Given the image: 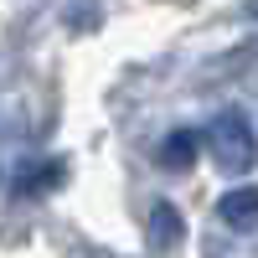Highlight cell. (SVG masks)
Returning <instances> with one entry per match:
<instances>
[{
	"mask_svg": "<svg viewBox=\"0 0 258 258\" xmlns=\"http://www.w3.org/2000/svg\"><path fill=\"white\" fill-rule=\"evenodd\" d=\"M217 155H222V165H248L253 160V135H248V124H243V114H227L222 124H217Z\"/></svg>",
	"mask_w": 258,
	"mask_h": 258,
	"instance_id": "1",
	"label": "cell"
},
{
	"mask_svg": "<svg viewBox=\"0 0 258 258\" xmlns=\"http://www.w3.org/2000/svg\"><path fill=\"white\" fill-rule=\"evenodd\" d=\"M197 135H170L165 140V150H160V165H170V170H181V165H191L197 160Z\"/></svg>",
	"mask_w": 258,
	"mask_h": 258,
	"instance_id": "3",
	"label": "cell"
},
{
	"mask_svg": "<svg viewBox=\"0 0 258 258\" xmlns=\"http://www.w3.org/2000/svg\"><path fill=\"white\" fill-rule=\"evenodd\" d=\"M217 217H222V222H253V217H258V191H253V186L227 191V197L217 202Z\"/></svg>",
	"mask_w": 258,
	"mask_h": 258,
	"instance_id": "2",
	"label": "cell"
}]
</instances>
